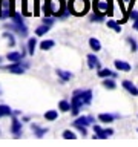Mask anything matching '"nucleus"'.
Here are the masks:
<instances>
[{"label": "nucleus", "mask_w": 138, "mask_h": 147, "mask_svg": "<svg viewBox=\"0 0 138 147\" xmlns=\"http://www.w3.org/2000/svg\"><path fill=\"white\" fill-rule=\"evenodd\" d=\"M3 37L6 38V41H8L9 46H14V45H16V40H14V35H12V34H9V32H5Z\"/></svg>", "instance_id": "25"}, {"label": "nucleus", "mask_w": 138, "mask_h": 147, "mask_svg": "<svg viewBox=\"0 0 138 147\" xmlns=\"http://www.w3.org/2000/svg\"><path fill=\"white\" fill-rule=\"evenodd\" d=\"M131 17L133 20H138V11H132V8H131Z\"/></svg>", "instance_id": "33"}, {"label": "nucleus", "mask_w": 138, "mask_h": 147, "mask_svg": "<svg viewBox=\"0 0 138 147\" xmlns=\"http://www.w3.org/2000/svg\"><path fill=\"white\" fill-rule=\"evenodd\" d=\"M108 26H109V28H114V29L117 31V32H121V26L117 25V23H115L114 20H109V22H108Z\"/></svg>", "instance_id": "28"}, {"label": "nucleus", "mask_w": 138, "mask_h": 147, "mask_svg": "<svg viewBox=\"0 0 138 147\" xmlns=\"http://www.w3.org/2000/svg\"><path fill=\"white\" fill-rule=\"evenodd\" d=\"M58 109L62 110V112H68V110H71V104H69L66 100H62L58 103Z\"/></svg>", "instance_id": "20"}, {"label": "nucleus", "mask_w": 138, "mask_h": 147, "mask_svg": "<svg viewBox=\"0 0 138 147\" xmlns=\"http://www.w3.org/2000/svg\"><path fill=\"white\" fill-rule=\"evenodd\" d=\"M127 41H129V43H131V46H132V51H135V49H138L137 48V43H135V40H133V38H127Z\"/></svg>", "instance_id": "32"}, {"label": "nucleus", "mask_w": 138, "mask_h": 147, "mask_svg": "<svg viewBox=\"0 0 138 147\" xmlns=\"http://www.w3.org/2000/svg\"><path fill=\"white\" fill-rule=\"evenodd\" d=\"M11 18L14 20V23H17V25H23V17H22L20 12H14V16Z\"/></svg>", "instance_id": "24"}, {"label": "nucleus", "mask_w": 138, "mask_h": 147, "mask_svg": "<svg viewBox=\"0 0 138 147\" xmlns=\"http://www.w3.org/2000/svg\"><path fill=\"white\" fill-rule=\"evenodd\" d=\"M3 94V90H2V87H0V95H2Z\"/></svg>", "instance_id": "35"}, {"label": "nucleus", "mask_w": 138, "mask_h": 147, "mask_svg": "<svg viewBox=\"0 0 138 147\" xmlns=\"http://www.w3.org/2000/svg\"><path fill=\"white\" fill-rule=\"evenodd\" d=\"M94 130H95V133H98V135H97V138H101V140H104V138H108L109 135H112V133H114L112 129L103 130V129H101L100 126H94Z\"/></svg>", "instance_id": "7"}, {"label": "nucleus", "mask_w": 138, "mask_h": 147, "mask_svg": "<svg viewBox=\"0 0 138 147\" xmlns=\"http://www.w3.org/2000/svg\"><path fill=\"white\" fill-rule=\"evenodd\" d=\"M14 12V0H0V18H9Z\"/></svg>", "instance_id": "3"}, {"label": "nucleus", "mask_w": 138, "mask_h": 147, "mask_svg": "<svg viewBox=\"0 0 138 147\" xmlns=\"http://www.w3.org/2000/svg\"><path fill=\"white\" fill-rule=\"evenodd\" d=\"M89 11V0H69V12L75 16H85Z\"/></svg>", "instance_id": "2"}, {"label": "nucleus", "mask_w": 138, "mask_h": 147, "mask_svg": "<svg viewBox=\"0 0 138 147\" xmlns=\"http://www.w3.org/2000/svg\"><path fill=\"white\" fill-rule=\"evenodd\" d=\"M92 117H78L75 121H74V126H89L92 124Z\"/></svg>", "instance_id": "8"}, {"label": "nucleus", "mask_w": 138, "mask_h": 147, "mask_svg": "<svg viewBox=\"0 0 138 147\" xmlns=\"http://www.w3.org/2000/svg\"><path fill=\"white\" fill-rule=\"evenodd\" d=\"M39 0H34V16H39Z\"/></svg>", "instance_id": "31"}, {"label": "nucleus", "mask_w": 138, "mask_h": 147, "mask_svg": "<svg viewBox=\"0 0 138 147\" xmlns=\"http://www.w3.org/2000/svg\"><path fill=\"white\" fill-rule=\"evenodd\" d=\"M0 61H2V58H0Z\"/></svg>", "instance_id": "37"}, {"label": "nucleus", "mask_w": 138, "mask_h": 147, "mask_svg": "<svg viewBox=\"0 0 138 147\" xmlns=\"http://www.w3.org/2000/svg\"><path fill=\"white\" fill-rule=\"evenodd\" d=\"M103 86L106 87V89H115V81L114 80H104Z\"/></svg>", "instance_id": "27"}, {"label": "nucleus", "mask_w": 138, "mask_h": 147, "mask_svg": "<svg viewBox=\"0 0 138 147\" xmlns=\"http://www.w3.org/2000/svg\"><path fill=\"white\" fill-rule=\"evenodd\" d=\"M22 130V121H18L17 118H12V126H11V132L16 133V136H18V133Z\"/></svg>", "instance_id": "12"}, {"label": "nucleus", "mask_w": 138, "mask_h": 147, "mask_svg": "<svg viewBox=\"0 0 138 147\" xmlns=\"http://www.w3.org/2000/svg\"><path fill=\"white\" fill-rule=\"evenodd\" d=\"M43 23H45V25H49V26H51V25L54 23V18H51L49 16H46V17L43 18Z\"/></svg>", "instance_id": "30"}, {"label": "nucleus", "mask_w": 138, "mask_h": 147, "mask_svg": "<svg viewBox=\"0 0 138 147\" xmlns=\"http://www.w3.org/2000/svg\"><path fill=\"white\" fill-rule=\"evenodd\" d=\"M87 66H89L91 69L100 67V61H98V58H97L94 54H89V55H87Z\"/></svg>", "instance_id": "10"}, {"label": "nucleus", "mask_w": 138, "mask_h": 147, "mask_svg": "<svg viewBox=\"0 0 138 147\" xmlns=\"http://www.w3.org/2000/svg\"><path fill=\"white\" fill-rule=\"evenodd\" d=\"M63 138L64 140H75V135H74L71 130H64L63 132Z\"/></svg>", "instance_id": "29"}, {"label": "nucleus", "mask_w": 138, "mask_h": 147, "mask_svg": "<svg viewBox=\"0 0 138 147\" xmlns=\"http://www.w3.org/2000/svg\"><path fill=\"white\" fill-rule=\"evenodd\" d=\"M35 45H37L35 38H29V41H28V52H29L31 55H34V49H35Z\"/></svg>", "instance_id": "22"}, {"label": "nucleus", "mask_w": 138, "mask_h": 147, "mask_svg": "<svg viewBox=\"0 0 138 147\" xmlns=\"http://www.w3.org/2000/svg\"><path fill=\"white\" fill-rule=\"evenodd\" d=\"M98 119L103 123H112L115 119V115H110V113H100L98 115Z\"/></svg>", "instance_id": "15"}, {"label": "nucleus", "mask_w": 138, "mask_h": 147, "mask_svg": "<svg viewBox=\"0 0 138 147\" xmlns=\"http://www.w3.org/2000/svg\"><path fill=\"white\" fill-rule=\"evenodd\" d=\"M123 87H124L126 90H129V92H131L132 95H138V89H137V87L132 84L131 81H127V80H126V81H123Z\"/></svg>", "instance_id": "13"}, {"label": "nucleus", "mask_w": 138, "mask_h": 147, "mask_svg": "<svg viewBox=\"0 0 138 147\" xmlns=\"http://www.w3.org/2000/svg\"><path fill=\"white\" fill-rule=\"evenodd\" d=\"M133 29L138 31V20H135V23H133Z\"/></svg>", "instance_id": "34"}, {"label": "nucleus", "mask_w": 138, "mask_h": 147, "mask_svg": "<svg viewBox=\"0 0 138 147\" xmlns=\"http://www.w3.org/2000/svg\"><path fill=\"white\" fill-rule=\"evenodd\" d=\"M11 115H12V110H11L9 106L0 104V118H2V117H11Z\"/></svg>", "instance_id": "14"}, {"label": "nucleus", "mask_w": 138, "mask_h": 147, "mask_svg": "<svg viewBox=\"0 0 138 147\" xmlns=\"http://www.w3.org/2000/svg\"><path fill=\"white\" fill-rule=\"evenodd\" d=\"M23 55H25V52H9L6 55V58L12 63H17V61H20V60H23Z\"/></svg>", "instance_id": "9"}, {"label": "nucleus", "mask_w": 138, "mask_h": 147, "mask_svg": "<svg viewBox=\"0 0 138 147\" xmlns=\"http://www.w3.org/2000/svg\"><path fill=\"white\" fill-rule=\"evenodd\" d=\"M115 67L118 69V71H124V72H127V71H131V64L126 63V61H121V60H115Z\"/></svg>", "instance_id": "11"}, {"label": "nucleus", "mask_w": 138, "mask_h": 147, "mask_svg": "<svg viewBox=\"0 0 138 147\" xmlns=\"http://www.w3.org/2000/svg\"><path fill=\"white\" fill-rule=\"evenodd\" d=\"M6 28H9V29L16 31L17 34H20L22 37H26L28 35V29L25 25H17V23H12V25H6Z\"/></svg>", "instance_id": "6"}, {"label": "nucleus", "mask_w": 138, "mask_h": 147, "mask_svg": "<svg viewBox=\"0 0 138 147\" xmlns=\"http://www.w3.org/2000/svg\"><path fill=\"white\" fill-rule=\"evenodd\" d=\"M31 127H32V130L35 132L37 138H41V136H43V135H45L46 132H48V130H46V129H41V127H39V126H37V124H32Z\"/></svg>", "instance_id": "18"}, {"label": "nucleus", "mask_w": 138, "mask_h": 147, "mask_svg": "<svg viewBox=\"0 0 138 147\" xmlns=\"http://www.w3.org/2000/svg\"><path fill=\"white\" fill-rule=\"evenodd\" d=\"M64 8V0H49L48 5H45V12L46 16H55V17H66L68 12Z\"/></svg>", "instance_id": "1"}, {"label": "nucleus", "mask_w": 138, "mask_h": 147, "mask_svg": "<svg viewBox=\"0 0 138 147\" xmlns=\"http://www.w3.org/2000/svg\"><path fill=\"white\" fill-rule=\"evenodd\" d=\"M57 75L62 78L63 81H68V80H71V78H72V74H71V72L62 71V69H58V71H57Z\"/></svg>", "instance_id": "17"}, {"label": "nucleus", "mask_w": 138, "mask_h": 147, "mask_svg": "<svg viewBox=\"0 0 138 147\" xmlns=\"http://www.w3.org/2000/svg\"><path fill=\"white\" fill-rule=\"evenodd\" d=\"M57 117H58L57 110H48V112L45 113V119H46V121H54V119H57Z\"/></svg>", "instance_id": "16"}, {"label": "nucleus", "mask_w": 138, "mask_h": 147, "mask_svg": "<svg viewBox=\"0 0 138 147\" xmlns=\"http://www.w3.org/2000/svg\"><path fill=\"white\" fill-rule=\"evenodd\" d=\"M54 45H55L54 40H43V41H41V45H40V48L43 49V51H48V49L52 48Z\"/></svg>", "instance_id": "21"}, {"label": "nucleus", "mask_w": 138, "mask_h": 147, "mask_svg": "<svg viewBox=\"0 0 138 147\" xmlns=\"http://www.w3.org/2000/svg\"><path fill=\"white\" fill-rule=\"evenodd\" d=\"M89 45H91V48L94 49V51H100L101 49V43L97 38H91L89 40Z\"/></svg>", "instance_id": "23"}, {"label": "nucleus", "mask_w": 138, "mask_h": 147, "mask_svg": "<svg viewBox=\"0 0 138 147\" xmlns=\"http://www.w3.org/2000/svg\"><path fill=\"white\" fill-rule=\"evenodd\" d=\"M94 9L98 14H106L109 11V0H94Z\"/></svg>", "instance_id": "5"}, {"label": "nucleus", "mask_w": 138, "mask_h": 147, "mask_svg": "<svg viewBox=\"0 0 138 147\" xmlns=\"http://www.w3.org/2000/svg\"><path fill=\"white\" fill-rule=\"evenodd\" d=\"M123 2H129V0H123Z\"/></svg>", "instance_id": "36"}, {"label": "nucleus", "mask_w": 138, "mask_h": 147, "mask_svg": "<svg viewBox=\"0 0 138 147\" xmlns=\"http://www.w3.org/2000/svg\"><path fill=\"white\" fill-rule=\"evenodd\" d=\"M49 28H51L49 25H45V23H43L41 26H39V28L35 29V34H37V35H45L46 32L49 31Z\"/></svg>", "instance_id": "19"}, {"label": "nucleus", "mask_w": 138, "mask_h": 147, "mask_svg": "<svg viewBox=\"0 0 138 147\" xmlns=\"http://www.w3.org/2000/svg\"><path fill=\"white\" fill-rule=\"evenodd\" d=\"M98 75H100V77H110V75L115 77V74H114L112 71H109V69H100Z\"/></svg>", "instance_id": "26"}, {"label": "nucleus", "mask_w": 138, "mask_h": 147, "mask_svg": "<svg viewBox=\"0 0 138 147\" xmlns=\"http://www.w3.org/2000/svg\"><path fill=\"white\" fill-rule=\"evenodd\" d=\"M28 66H29L28 63L22 64V61H17V63H12V64H8V66H5V69H6V71H9L11 74H23Z\"/></svg>", "instance_id": "4"}]
</instances>
